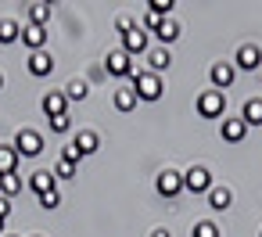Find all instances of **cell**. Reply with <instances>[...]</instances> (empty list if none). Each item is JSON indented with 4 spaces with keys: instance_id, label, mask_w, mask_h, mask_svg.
<instances>
[{
    "instance_id": "6da1fadb",
    "label": "cell",
    "mask_w": 262,
    "mask_h": 237,
    "mask_svg": "<svg viewBox=\"0 0 262 237\" xmlns=\"http://www.w3.org/2000/svg\"><path fill=\"white\" fill-rule=\"evenodd\" d=\"M133 90H137L140 101H158L165 94L162 76H155V72H133Z\"/></svg>"
},
{
    "instance_id": "7a4b0ae2",
    "label": "cell",
    "mask_w": 262,
    "mask_h": 237,
    "mask_svg": "<svg viewBox=\"0 0 262 237\" xmlns=\"http://www.w3.org/2000/svg\"><path fill=\"white\" fill-rule=\"evenodd\" d=\"M104 72L115 76V79H133V58L119 47V51H108L104 54Z\"/></svg>"
},
{
    "instance_id": "3957f363",
    "label": "cell",
    "mask_w": 262,
    "mask_h": 237,
    "mask_svg": "<svg viewBox=\"0 0 262 237\" xmlns=\"http://www.w3.org/2000/svg\"><path fill=\"white\" fill-rule=\"evenodd\" d=\"M198 112H201L205 119H223V112H226V94L205 90V94L198 97Z\"/></svg>"
},
{
    "instance_id": "277c9868",
    "label": "cell",
    "mask_w": 262,
    "mask_h": 237,
    "mask_svg": "<svg viewBox=\"0 0 262 237\" xmlns=\"http://www.w3.org/2000/svg\"><path fill=\"white\" fill-rule=\"evenodd\" d=\"M183 190H190V194L212 190V173H208L205 165H194V169H187V173H183Z\"/></svg>"
},
{
    "instance_id": "5b68a950",
    "label": "cell",
    "mask_w": 262,
    "mask_h": 237,
    "mask_svg": "<svg viewBox=\"0 0 262 237\" xmlns=\"http://www.w3.org/2000/svg\"><path fill=\"white\" fill-rule=\"evenodd\" d=\"M155 187H158L162 198H176V194L183 190V173H176V169H162L158 180H155Z\"/></svg>"
},
{
    "instance_id": "8992f818",
    "label": "cell",
    "mask_w": 262,
    "mask_h": 237,
    "mask_svg": "<svg viewBox=\"0 0 262 237\" xmlns=\"http://www.w3.org/2000/svg\"><path fill=\"white\" fill-rule=\"evenodd\" d=\"M15 151L18 155H40L43 151V137L36 133V130H18V137H15Z\"/></svg>"
},
{
    "instance_id": "52a82bcc",
    "label": "cell",
    "mask_w": 262,
    "mask_h": 237,
    "mask_svg": "<svg viewBox=\"0 0 262 237\" xmlns=\"http://www.w3.org/2000/svg\"><path fill=\"white\" fill-rule=\"evenodd\" d=\"M233 76H237V72H233V65H230V61H215V65L208 69V79H212V87H215L219 94L233 87Z\"/></svg>"
},
{
    "instance_id": "ba28073f",
    "label": "cell",
    "mask_w": 262,
    "mask_h": 237,
    "mask_svg": "<svg viewBox=\"0 0 262 237\" xmlns=\"http://www.w3.org/2000/svg\"><path fill=\"white\" fill-rule=\"evenodd\" d=\"M122 51L133 58V54H147V33H140L137 26H129L122 33Z\"/></svg>"
},
{
    "instance_id": "9c48e42d",
    "label": "cell",
    "mask_w": 262,
    "mask_h": 237,
    "mask_svg": "<svg viewBox=\"0 0 262 237\" xmlns=\"http://www.w3.org/2000/svg\"><path fill=\"white\" fill-rule=\"evenodd\" d=\"M262 65V51L255 47V44H244V47H237V69H244V72H255Z\"/></svg>"
},
{
    "instance_id": "30bf717a",
    "label": "cell",
    "mask_w": 262,
    "mask_h": 237,
    "mask_svg": "<svg viewBox=\"0 0 262 237\" xmlns=\"http://www.w3.org/2000/svg\"><path fill=\"white\" fill-rule=\"evenodd\" d=\"M51 72H54V58H51L47 51H33V54H29V76L43 79V76H51Z\"/></svg>"
},
{
    "instance_id": "8fae6325",
    "label": "cell",
    "mask_w": 262,
    "mask_h": 237,
    "mask_svg": "<svg viewBox=\"0 0 262 237\" xmlns=\"http://www.w3.org/2000/svg\"><path fill=\"white\" fill-rule=\"evenodd\" d=\"M219 133H223V140H226V144H237V140H244V133H248V122H244V119H223Z\"/></svg>"
},
{
    "instance_id": "7c38bea8",
    "label": "cell",
    "mask_w": 262,
    "mask_h": 237,
    "mask_svg": "<svg viewBox=\"0 0 262 237\" xmlns=\"http://www.w3.org/2000/svg\"><path fill=\"white\" fill-rule=\"evenodd\" d=\"M29 187L36 194H47V190H58V180H54V169H36L29 176Z\"/></svg>"
},
{
    "instance_id": "4fadbf2b",
    "label": "cell",
    "mask_w": 262,
    "mask_h": 237,
    "mask_svg": "<svg viewBox=\"0 0 262 237\" xmlns=\"http://www.w3.org/2000/svg\"><path fill=\"white\" fill-rule=\"evenodd\" d=\"M22 44H26L29 51H43V44H47V29H40V26H26V29H22Z\"/></svg>"
},
{
    "instance_id": "5bb4252c",
    "label": "cell",
    "mask_w": 262,
    "mask_h": 237,
    "mask_svg": "<svg viewBox=\"0 0 262 237\" xmlns=\"http://www.w3.org/2000/svg\"><path fill=\"white\" fill-rule=\"evenodd\" d=\"M230 201H233V194H230L226 187H212V190H208V208H212V212H226Z\"/></svg>"
},
{
    "instance_id": "9a60e30c",
    "label": "cell",
    "mask_w": 262,
    "mask_h": 237,
    "mask_svg": "<svg viewBox=\"0 0 262 237\" xmlns=\"http://www.w3.org/2000/svg\"><path fill=\"white\" fill-rule=\"evenodd\" d=\"M22 176L18 173H8V176H0V198H18L22 194Z\"/></svg>"
},
{
    "instance_id": "2e32d148",
    "label": "cell",
    "mask_w": 262,
    "mask_h": 237,
    "mask_svg": "<svg viewBox=\"0 0 262 237\" xmlns=\"http://www.w3.org/2000/svg\"><path fill=\"white\" fill-rule=\"evenodd\" d=\"M51 15H54V8H51V4H29V26H40V29H47Z\"/></svg>"
},
{
    "instance_id": "e0dca14e",
    "label": "cell",
    "mask_w": 262,
    "mask_h": 237,
    "mask_svg": "<svg viewBox=\"0 0 262 237\" xmlns=\"http://www.w3.org/2000/svg\"><path fill=\"white\" fill-rule=\"evenodd\" d=\"M137 101H140V97H137L133 87H119V90H115V108H119V112H133Z\"/></svg>"
},
{
    "instance_id": "ac0fdd59",
    "label": "cell",
    "mask_w": 262,
    "mask_h": 237,
    "mask_svg": "<svg viewBox=\"0 0 262 237\" xmlns=\"http://www.w3.org/2000/svg\"><path fill=\"white\" fill-rule=\"evenodd\" d=\"M241 119H244L248 126H262V101H258V97L244 101V108H241Z\"/></svg>"
},
{
    "instance_id": "d6986e66",
    "label": "cell",
    "mask_w": 262,
    "mask_h": 237,
    "mask_svg": "<svg viewBox=\"0 0 262 237\" xmlns=\"http://www.w3.org/2000/svg\"><path fill=\"white\" fill-rule=\"evenodd\" d=\"M8 173H18V151L0 144V176H8Z\"/></svg>"
},
{
    "instance_id": "ffe728a7",
    "label": "cell",
    "mask_w": 262,
    "mask_h": 237,
    "mask_svg": "<svg viewBox=\"0 0 262 237\" xmlns=\"http://www.w3.org/2000/svg\"><path fill=\"white\" fill-rule=\"evenodd\" d=\"M147 65H151V72L158 76V72H165V69L172 65V58H169L165 47H158V51H147Z\"/></svg>"
},
{
    "instance_id": "44dd1931",
    "label": "cell",
    "mask_w": 262,
    "mask_h": 237,
    "mask_svg": "<svg viewBox=\"0 0 262 237\" xmlns=\"http://www.w3.org/2000/svg\"><path fill=\"white\" fill-rule=\"evenodd\" d=\"M65 108H69V97L65 94H47L43 97V112L54 119V115H65Z\"/></svg>"
},
{
    "instance_id": "7402d4cb",
    "label": "cell",
    "mask_w": 262,
    "mask_h": 237,
    "mask_svg": "<svg viewBox=\"0 0 262 237\" xmlns=\"http://www.w3.org/2000/svg\"><path fill=\"white\" fill-rule=\"evenodd\" d=\"M72 144H76V147H79V155L86 158V155H94V151H97V144H101V140H97V133L83 130V133H76V140H72Z\"/></svg>"
},
{
    "instance_id": "603a6c76",
    "label": "cell",
    "mask_w": 262,
    "mask_h": 237,
    "mask_svg": "<svg viewBox=\"0 0 262 237\" xmlns=\"http://www.w3.org/2000/svg\"><path fill=\"white\" fill-rule=\"evenodd\" d=\"M155 36H158V44H172V40L180 36V26H176L172 18H162V26L155 29Z\"/></svg>"
},
{
    "instance_id": "cb8c5ba5",
    "label": "cell",
    "mask_w": 262,
    "mask_h": 237,
    "mask_svg": "<svg viewBox=\"0 0 262 237\" xmlns=\"http://www.w3.org/2000/svg\"><path fill=\"white\" fill-rule=\"evenodd\" d=\"M15 40H22V29H18V22H11V18H4L0 22V44H15Z\"/></svg>"
},
{
    "instance_id": "d4e9b609",
    "label": "cell",
    "mask_w": 262,
    "mask_h": 237,
    "mask_svg": "<svg viewBox=\"0 0 262 237\" xmlns=\"http://www.w3.org/2000/svg\"><path fill=\"white\" fill-rule=\"evenodd\" d=\"M86 94H90V90H86L83 79H72V83L65 87V97H69V101H86Z\"/></svg>"
},
{
    "instance_id": "484cf974",
    "label": "cell",
    "mask_w": 262,
    "mask_h": 237,
    "mask_svg": "<svg viewBox=\"0 0 262 237\" xmlns=\"http://www.w3.org/2000/svg\"><path fill=\"white\" fill-rule=\"evenodd\" d=\"M190 237H219V226L212 223V219H201L198 226H194V233Z\"/></svg>"
},
{
    "instance_id": "4316f807",
    "label": "cell",
    "mask_w": 262,
    "mask_h": 237,
    "mask_svg": "<svg viewBox=\"0 0 262 237\" xmlns=\"http://www.w3.org/2000/svg\"><path fill=\"white\" fill-rule=\"evenodd\" d=\"M54 180H76V165L72 162H58L54 165Z\"/></svg>"
},
{
    "instance_id": "83f0119b",
    "label": "cell",
    "mask_w": 262,
    "mask_h": 237,
    "mask_svg": "<svg viewBox=\"0 0 262 237\" xmlns=\"http://www.w3.org/2000/svg\"><path fill=\"white\" fill-rule=\"evenodd\" d=\"M151 15L169 18V15H172V0H151Z\"/></svg>"
},
{
    "instance_id": "f1b7e54d",
    "label": "cell",
    "mask_w": 262,
    "mask_h": 237,
    "mask_svg": "<svg viewBox=\"0 0 262 237\" xmlns=\"http://www.w3.org/2000/svg\"><path fill=\"white\" fill-rule=\"evenodd\" d=\"M69 126H72V122H69V112H65V115H54V119H51V130H54V133H69Z\"/></svg>"
},
{
    "instance_id": "f546056e",
    "label": "cell",
    "mask_w": 262,
    "mask_h": 237,
    "mask_svg": "<svg viewBox=\"0 0 262 237\" xmlns=\"http://www.w3.org/2000/svg\"><path fill=\"white\" fill-rule=\"evenodd\" d=\"M79 158H83V155H79V147H76V144H65V151H61V162H72V165H79Z\"/></svg>"
},
{
    "instance_id": "4dcf8cb0",
    "label": "cell",
    "mask_w": 262,
    "mask_h": 237,
    "mask_svg": "<svg viewBox=\"0 0 262 237\" xmlns=\"http://www.w3.org/2000/svg\"><path fill=\"white\" fill-rule=\"evenodd\" d=\"M40 205H43V208H58V205H61V194H58V190H47V194H40Z\"/></svg>"
},
{
    "instance_id": "1f68e13d",
    "label": "cell",
    "mask_w": 262,
    "mask_h": 237,
    "mask_svg": "<svg viewBox=\"0 0 262 237\" xmlns=\"http://www.w3.org/2000/svg\"><path fill=\"white\" fill-rule=\"evenodd\" d=\"M144 26H147V29H151V33H155V29H158V26H162V18H158V15H151V11H147V18H144Z\"/></svg>"
},
{
    "instance_id": "d6a6232c",
    "label": "cell",
    "mask_w": 262,
    "mask_h": 237,
    "mask_svg": "<svg viewBox=\"0 0 262 237\" xmlns=\"http://www.w3.org/2000/svg\"><path fill=\"white\" fill-rule=\"evenodd\" d=\"M11 216V201L8 198H0V219H8Z\"/></svg>"
},
{
    "instance_id": "836d02e7",
    "label": "cell",
    "mask_w": 262,
    "mask_h": 237,
    "mask_svg": "<svg viewBox=\"0 0 262 237\" xmlns=\"http://www.w3.org/2000/svg\"><path fill=\"white\" fill-rule=\"evenodd\" d=\"M151 237H169V230H155V233H151Z\"/></svg>"
},
{
    "instance_id": "e575fe53",
    "label": "cell",
    "mask_w": 262,
    "mask_h": 237,
    "mask_svg": "<svg viewBox=\"0 0 262 237\" xmlns=\"http://www.w3.org/2000/svg\"><path fill=\"white\" fill-rule=\"evenodd\" d=\"M0 87H4V76H0Z\"/></svg>"
},
{
    "instance_id": "d590c367",
    "label": "cell",
    "mask_w": 262,
    "mask_h": 237,
    "mask_svg": "<svg viewBox=\"0 0 262 237\" xmlns=\"http://www.w3.org/2000/svg\"><path fill=\"white\" fill-rule=\"evenodd\" d=\"M0 230H4V219H0Z\"/></svg>"
}]
</instances>
